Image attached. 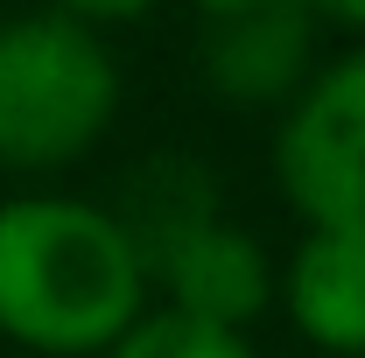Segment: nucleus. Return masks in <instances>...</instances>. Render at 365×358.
Masks as SVG:
<instances>
[{
	"label": "nucleus",
	"instance_id": "f257e3e1",
	"mask_svg": "<svg viewBox=\"0 0 365 358\" xmlns=\"http://www.w3.org/2000/svg\"><path fill=\"white\" fill-rule=\"evenodd\" d=\"M148 260L113 204L71 190L0 197V337L36 358H98L148 310Z\"/></svg>",
	"mask_w": 365,
	"mask_h": 358
},
{
	"label": "nucleus",
	"instance_id": "f03ea898",
	"mask_svg": "<svg viewBox=\"0 0 365 358\" xmlns=\"http://www.w3.org/2000/svg\"><path fill=\"white\" fill-rule=\"evenodd\" d=\"M120 56L113 43L56 14L29 7L0 21V176H63L78 169L120 120Z\"/></svg>",
	"mask_w": 365,
	"mask_h": 358
},
{
	"label": "nucleus",
	"instance_id": "7ed1b4c3",
	"mask_svg": "<svg viewBox=\"0 0 365 358\" xmlns=\"http://www.w3.org/2000/svg\"><path fill=\"white\" fill-rule=\"evenodd\" d=\"M274 183L302 225L365 232V43L274 106Z\"/></svg>",
	"mask_w": 365,
	"mask_h": 358
},
{
	"label": "nucleus",
	"instance_id": "20e7f679",
	"mask_svg": "<svg viewBox=\"0 0 365 358\" xmlns=\"http://www.w3.org/2000/svg\"><path fill=\"white\" fill-rule=\"evenodd\" d=\"M197 63L225 106H281L317 71V14L302 0H197Z\"/></svg>",
	"mask_w": 365,
	"mask_h": 358
},
{
	"label": "nucleus",
	"instance_id": "39448f33",
	"mask_svg": "<svg viewBox=\"0 0 365 358\" xmlns=\"http://www.w3.org/2000/svg\"><path fill=\"white\" fill-rule=\"evenodd\" d=\"M148 295H155L162 310L253 330V316L274 302V260L239 218L211 211L204 225H190L182 239H169V246L148 260Z\"/></svg>",
	"mask_w": 365,
	"mask_h": 358
},
{
	"label": "nucleus",
	"instance_id": "423d86ee",
	"mask_svg": "<svg viewBox=\"0 0 365 358\" xmlns=\"http://www.w3.org/2000/svg\"><path fill=\"white\" fill-rule=\"evenodd\" d=\"M274 302L330 358H365V232L302 225L295 253L274 267Z\"/></svg>",
	"mask_w": 365,
	"mask_h": 358
},
{
	"label": "nucleus",
	"instance_id": "0eeeda50",
	"mask_svg": "<svg viewBox=\"0 0 365 358\" xmlns=\"http://www.w3.org/2000/svg\"><path fill=\"white\" fill-rule=\"evenodd\" d=\"M113 211L134 232L140 260H155L169 239H182L190 225H204L211 211H225V204H218V183H211L204 162H190V155H148L134 176H127V190L113 197Z\"/></svg>",
	"mask_w": 365,
	"mask_h": 358
},
{
	"label": "nucleus",
	"instance_id": "6e6552de",
	"mask_svg": "<svg viewBox=\"0 0 365 358\" xmlns=\"http://www.w3.org/2000/svg\"><path fill=\"white\" fill-rule=\"evenodd\" d=\"M98 358H260V352H253V337L232 330V323H204V316H182V310L148 302Z\"/></svg>",
	"mask_w": 365,
	"mask_h": 358
},
{
	"label": "nucleus",
	"instance_id": "1a4fd4ad",
	"mask_svg": "<svg viewBox=\"0 0 365 358\" xmlns=\"http://www.w3.org/2000/svg\"><path fill=\"white\" fill-rule=\"evenodd\" d=\"M56 14H71V21H85V29H98V36H113V29H134V21H148L162 0H49Z\"/></svg>",
	"mask_w": 365,
	"mask_h": 358
},
{
	"label": "nucleus",
	"instance_id": "9d476101",
	"mask_svg": "<svg viewBox=\"0 0 365 358\" xmlns=\"http://www.w3.org/2000/svg\"><path fill=\"white\" fill-rule=\"evenodd\" d=\"M302 7H309L317 21H337V29H351V36L365 43V0H302Z\"/></svg>",
	"mask_w": 365,
	"mask_h": 358
}]
</instances>
